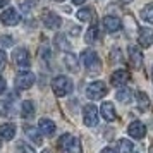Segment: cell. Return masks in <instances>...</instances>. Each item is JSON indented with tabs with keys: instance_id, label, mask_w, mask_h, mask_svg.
Segmentation results:
<instances>
[{
	"instance_id": "7",
	"label": "cell",
	"mask_w": 153,
	"mask_h": 153,
	"mask_svg": "<svg viewBox=\"0 0 153 153\" xmlns=\"http://www.w3.org/2000/svg\"><path fill=\"white\" fill-rule=\"evenodd\" d=\"M19 21H21V14L16 9H7L0 14V22L4 26H17Z\"/></svg>"
},
{
	"instance_id": "2",
	"label": "cell",
	"mask_w": 153,
	"mask_h": 153,
	"mask_svg": "<svg viewBox=\"0 0 153 153\" xmlns=\"http://www.w3.org/2000/svg\"><path fill=\"white\" fill-rule=\"evenodd\" d=\"M81 62H83V65L90 71V72H98L100 67H102L100 57L97 55V52H93V50H90V48L81 52Z\"/></svg>"
},
{
	"instance_id": "30",
	"label": "cell",
	"mask_w": 153,
	"mask_h": 153,
	"mask_svg": "<svg viewBox=\"0 0 153 153\" xmlns=\"http://www.w3.org/2000/svg\"><path fill=\"white\" fill-rule=\"evenodd\" d=\"M0 43L4 45V47H10V45H14V42H12V38L7 35H4V36H0Z\"/></svg>"
},
{
	"instance_id": "8",
	"label": "cell",
	"mask_w": 153,
	"mask_h": 153,
	"mask_svg": "<svg viewBox=\"0 0 153 153\" xmlns=\"http://www.w3.org/2000/svg\"><path fill=\"white\" fill-rule=\"evenodd\" d=\"M127 53H129V62H131V65L134 69H139V67L143 65V59H145L141 48L136 47V45H131V47L127 48Z\"/></svg>"
},
{
	"instance_id": "33",
	"label": "cell",
	"mask_w": 153,
	"mask_h": 153,
	"mask_svg": "<svg viewBox=\"0 0 153 153\" xmlns=\"http://www.w3.org/2000/svg\"><path fill=\"white\" fill-rule=\"evenodd\" d=\"M5 88H7L5 79H4V77H0V93H4V91H5Z\"/></svg>"
},
{
	"instance_id": "25",
	"label": "cell",
	"mask_w": 153,
	"mask_h": 153,
	"mask_svg": "<svg viewBox=\"0 0 153 153\" xmlns=\"http://www.w3.org/2000/svg\"><path fill=\"white\" fill-rule=\"evenodd\" d=\"M98 38H100V28H98L97 24H93V26L88 28L86 35H84V40L88 43H95V42H98Z\"/></svg>"
},
{
	"instance_id": "21",
	"label": "cell",
	"mask_w": 153,
	"mask_h": 153,
	"mask_svg": "<svg viewBox=\"0 0 153 153\" xmlns=\"http://www.w3.org/2000/svg\"><path fill=\"white\" fill-rule=\"evenodd\" d=\"M136 102H138V108L141 112H146L150 108V98L145 91H138L136 93Z\"/></svg>"
},
{
	"instance_id": "28",
	"label": "cell",
	"mask_w": 153,
	"mask_h": 153,
	"mask_svg": "<svg viewBox=\"0 0 153 153\" xmlns=\"http://www.w3.org/2000/svg\"><path fill=\"white\" fill-rule=\"evenodd\" d=\"M36 4H38V0H19V7L22 10H28V12L35 7Z\"/></svg>"
},
{
	"instance_id": "14",
	"label": "cell",
	"mask_w": 153,
	"mask_h": 153,
	"mask_svg": "<svg viewBox=\"0 0 153 153\" xmlns=\"http://www.w3.org/2000/svg\"><path fill=\"white\" fill-rule=\"evenodd\" d=\"M138 42H139V45H141L143 48L152 47V43H153V29H150V28H139V31H138Z\"/></svg>"
},
{
	"instance_id": "12",
	"label": "cell",
	"mask_w": 153,
	"mask_h": 153,
	"mask_svg": "<svg viewBox=\"0 0 153 153\" xmlns=\"http://www.w3.org/2000/svg\"><path fill=\"white\" fill-rule=\"evenodd\" d=\"M42 21H43V24L50 29H57V28H60V24H62L60 16H57L55 12H52V10H47V12L42 16Z\"/></svg>"
},
{
	"instance_id": "24",
	"label": "cell",
	"mask_w": 153,
	"mask_h": 153,
	"mask_svg": "<svg viewBox=\"0 0 153 153\" xmlns=\"http://www.w3.org/2000/svg\"><path fill=\"white\" fill-rule=\"evenodd\" d=\"M21 115L24 119H31L33 115H35V103H33L31 100L22 102V105H21Z\"/></svg>"
},
{
	"instance_id": "19",
	"label": "cell",
	"mask_w": 153,
	"mask_h": 153,
	"mask_svg": "<svg viewBox=\"0 0 153 153\" xmlns=\"http://www.w3.org/2000/svg\"><path fill=\"white\" fill-rule=\"evenodd\" d=\"M38 127H40V131H42L45 136H52V134L55 132V122H52L50 119H42V120L38 122Z\"/></svg>"
},
{
	"instance_id": "17",
	"label": "cell",
	"mask_w": 153,
	"mask_h": 153,
	"mask_svg": "<svg viewBox=\"0 0 153 153\" xmlns=\"http://www.w3.org/2000/svg\"><path fill=\"white\" fill-rule=\"evenodd\" d=\"M115 98H117L120 103H131L132 98H134V93H132L131 88H120V90L115 93Z\"/></svg>"
},
{
	"instance_id": "10",
	"label": "cell",
	"mask_w": 153,
	"mask_h": 153,
	"mask_svg": "<svg viewBox=\"0 0 153 153\" xmlns=\"http://www.w3.org/2000/svg\"><path fill=\"white\" fill-rule=\"evenodd\" d=\"M102 24H103L105 31H108V33H117L122 29V21L115 16H105Z\"/></svg>"
},
{
	"instance_id": "11",
	"label": "cell",
	"mask_w": 153,
	"mask_h": 153,
	"mask_svg": "<svg viewBox=\"0 0 153 153\" xmlns=\"http://www.w3.org/2000/svg\"><path fill=\"white\" fill-rule=\"evenodd\" d=\"M131 79V76H129V72L124 69H119L115 71L114 74L110 76V83L112 86H117V88H124L126 84H127V81Z\"/></svg>"
},
{
	"instance_id": "23",
	"label": "cell",
	"mask_w": 153,
	"mask_h": 153,
	"mask_svg": "<svg viewBox=\"0 0 153 153\" xmlns=\"http://www.w3.org/2000/svg\"><path fill=\"white\" fill-rule=\"evenodd\" d=\"M24 132L28 134V138L35 143V145H42L43 143V138L40 136V132L36 131L33 126H24Z\"/></svg>"
},
{
	"instance_id": "26",
	"label": "cell",
	"mask_w": 153,
	"mask_h": 153,
	"mask_svg": "<svg viewBox=\"0 0 153 153\" xmlns=\"http://www.w3.org/2000/svg\"><path fill=\"white\" fill-rule=\"evenodd\" d=\"M77 19L79 21H83V22H88L93 19V16H95V12H93V9L91 7H81L79 10H77Z\"/></svg>"
},
{
	"instance_id": "37",
	"label": "cell",
	"mask_w": 153,
	"mask_h": 153,
	"mask_svg": "<svg viewBox=\"0 0 153 153\" xmlns=\"http://www.w3.org/2000/svg\"><path fill=\"white\" fill-rule=\"evenodd\" d=\"M42 153H52V152H47V150H45V152H42Z\"/></svg>"
},
{
	"instance_id": "35",
	"label": "cell",
	"mask_w": 153,
	"mask_h": 153,
	"mask_svg": "<svg viewBox=\"0 0 153 153\" xmlns=\"http://www.w3.org/2000/svg\"><path fill=\"white\" fill-rule=\"evenodd\" d=\"M84 2H86V0H72V4H74V5H83Z\"/></svg>"
},
{
	"instance_id": "18",
	"label": "cell",
	"mask_w": 153,
	"mask_h": 153,
	"mask_svg": "<svg viewBox=\"0 0 153 153\" xmlns=\"http://www.w3.org/2000/svg\"><path fill=\"white\" fill-rule=\"evenodd\" d=\"M115 150H117V153H136V146L129 139H119Z\"/></svg>"
},
{
	"instance_id": "1",
	"label": "cell",
	"mask_w": 153,
	"mask_h": 153,
	"mask_svg": "<svg viewBox=\"0 0 153 153\" xmlns=\"http://www.w3.org/2000/svg\"><path fill=\"white\" fill-rule=\"evenodd\" d=\"M59 148L64 150L65 153H83L81 139L72 136V134H64L59 139Z\"/></svg>"
},
{
	"instance_id": "22",
	"label": "cell",
	"mask_w": 153,
	"mask_h": 153,
	"mask_svg": "<svg viewBox=\"0 0 153 153\" xmlns=\"http://www.w3.org/2000/svg\"><path fill=\"white\" fill-rule=\"evenodd\" d=\"M64 64H65V67L71 71V72H77V69H79V64H77V57L74 55V53H65V57H64Z\"/></svg>"
},
{
	"instance_id": "34",
	"label": "cell",
	"mask_w": 153,
	"mask_h": 153,
	"mask_svg": "<svg viewBox=\"0 0 153 153\" xmlns=\"http://www.w3.org/2000/svg\"><path fill=\"white\" fill-rule=\"evenodd\" d=\"M100 153H115V150H112V148H108V146H107V148H103Z\"/></svg>"
},
{
	"instance_id": "39",
	"label": "cell",
	"mask_w": 153,
	"mask_h": 153,
	"mask_svg": "<svg viewBox=\"0 0 153 153\" xmlns=\"http://www.w3.org/2000/svg\"><path fill=\"white\" fill-rule=\"evenodd\" d=\"M55 2H62V0H55Z\"/></svg>"
},
{
	"instance_id": "4",
	"label": "cell",
	"mask_w": 153,
	"mask_h": 153,
	"mask_svg": "<svg viewBox=\"0 0 153 153\" xmlns=\"http://www.w3.org/2000/svg\"><path fill=\"white\" fill-rule=\"evenodd\" d=\"M107 95V84L103 81H93L86 86V97L90 100H102Z\"/></svg>"
},
{
	"instance_id": "6",
	"label": "cell",
	"mask_w": 153,
	"mask_h": 153,
	"mask_svg": "<svg viewBox=\"0 0 153 153\" xmlns=\"http://www.w3.org/2000/svg\"><path fill=\"white\" fill-rule=\"evenodd\" d=\"M35 84V74L31 71H22L16 76V88L17 90H29Z\"/></svg>"
},
{
	"instance_id": "29",
	"label": "cell",
	"mask_w": 153,
	"mask_h": 153,
	"mask_svg": "<svg viewBox=\"0 0 153 153\" xmlns=\"http://www.w3.org/2000/svg\"><path fill=\"white\" fill-rule=\"evenodd\" d=\"M5 115H9V103L0 100V117H5Z\"/></svg>"
},
{
	"instance_id": "16",
	"label": "cell",
	"mask_w": 153,
	"mask_h": 153,
	"mask_svg": "<svg viewBox=\"0 0 153 153\" xmlns=\"http://www.w3.org/2000/svg\"><path fill=\"white\" fill-rule=\"evenodd\" d=\"M16 136V126L14 124H2L0 126V141H10Z\"/></svg>"
},
{
	"instance_id": "5",
	"label": "cell",
	"mask_w": 153,
	"mask_h": 153,
	"mask_svg": "<svg viewBox=\"0 0 153 153\" xmlns=\"http://www.w3.org/2000/svg\"><path fill=\"white\" fill-rule=\"evenodd\" d=\"M83 122L88 127H95L98 124V108L95 105H84L83 107Z\"/></svg>"
},
{
	"instance_id": "38",
	"label": "cell",
	"mask_w": 153,
	"mask_h": 153,
	"mask_svg": "<svg viewBox=\"0 0 153 153\" xmlns=\"http://www.w3.org/2000/svg\"><path fill=\"white\" fill-rule=\"evenodd\" d=\"M122 2H131V0H122Z\"/></svg>"
},
{
	"instance_id": "40",
	"label": "cell",
	"mask_w": 153,
	"mask_h": 153,
	"mask_svg": "<svg viewBox=\"0 0 153 153\" xmlns=\"http://www.w3.org/2000/svg\"><path fill=\"white\" fill-rule=\"evenodd\" d=\"M0 146H2V141H0Z\"/></svg>"
},
{
	"instance_id": "31",
	"label": "cell",
	"mask_w": 153,
	"mask_h": 153,
	"mask_svg": "<svg viewBox=\"0 0 153 153\" xmlns=\"http://www.w3.org/2000/svg\"><path fill=\"white\" fill-rule=\"evenodd\" d=\"M17 146H19V152L21 153H35V150H33L31 146H28L26 143H19Z\"/></svg>"
},
{
	"instance_id": "27",
	"label": "cell",
	"mask_w": 153,
	"mask_h": 153,
	"mask_svg": "<svg viewBox=\"0 0 153 153\" xmlns=\"http://www.w3.org/2000/svg\"><path fill=\"white\" fill-rule=\"evenodd\" d=\"M139 16H141V19H143V21L153 24V2H152V4H146L145 7L141 9Z\"/></svg>"
},
{
	"instance_id": "13",
	"label": "cell",
	"mask_w": 153,
	"mask_h": 153,
	"mask_svg": "<svg viewBox=\"0 0 153 153\" xmlns=\"http://www.w3.org/2000/svg\"><path fill=\"white\" fill-rule=\"evenodd\" d=\"M12 59H14V62L21 67V69H28L29 67V53H28V50L26 48H17L14 52V55H12Z\"/></svg>"
},
{
	"instance_id": "36",
	"label": "cell",
	"mask_w": 153,
	"mask_h": 153,
	"mask_svg": "<svg viewBox=\"0 0 153 153\" xmlns=\"http://www.w3.org/2000/svg\"><path fill=\"white\" fill-rule=\"evenodd\" d=\"M7 4H9V0H0V9H2V7H5Z\"/></svg>"
},
{
	"instance_id": "20",
	"label": "cell",
	"mask_w": 153,
	"mask_h": 153,
	"mask_svg": "<svg viewBox=\"0 0 153 153\" xmlns=\"http://www.w3.org/2000/svg\"><path fill=\"white\" fill-rule=\"evenodd\" d=\"M53 43H55V47H57V48H59V50H62V52H69V50H71V43H69L67 36L64 35V33H59V35L55 36Z\"/></svg>"
},
{
	"instance_id": "15",
	"label": "cell",
	"mask_w": 153,
	"mask_h": 153,
	"mask_svg": "<svg viewBox=\"0 0 153 153\" xmlns=\"http://www.w3.org/2000/svg\"><path fill=\"white\" fill-rule=\"evenodd\" d=\"M100 112H102V117H103L107 122H112V120H115V117H117L115 107H114V103H110V102H103L102 107H100Z\"/></svg>"
},
{
	"instance_id": "3",
	"label": "cell",
	"mask_w": 153,
	"mask_h": 153,
	"mask_svg": "<svg viewBox=\"0 0 153 153\" xmlns=\"http://www.w3.org/2000/svg\"><path fill=\"white\" fill-rule=\"evenodd\" d=\"M52 90L57 97H65L72 91V81L65 76H57L52 81Z\"/></svg>"
},
{
	"instance_id": "32",
	"label": "cell",
	"mask_w": 153,
	"mask_h": 153,
	"mask_svg": "<svg viewBox=\"0 0 153 153\" xmlns=\"http://www.w3.org/2000/svg\"><path fill=\"white\" fill-rule=\"evenodd\" d=\"M5 64H7V55H5L4 50H0V71L5 67Z\"/></svg>"
},
{
	"instance_id": "9",
	"label": "cell",
	"mask_w": 153,
	"mask_h": 153,
	"mask_svg": "<svg viewBox=\"0 0 153 153\" xmlns=\"http://www.w3.org/2000/svg\"><path fill=\"white\" fill-rule=\"evenodd\" d=\"M127 134L134 139H143L146 136V126L141 122V120H134L129 124L127 127Z\"/></svg>"
}]
</instances>
